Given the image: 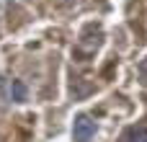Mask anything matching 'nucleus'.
Listing matches in <instances>:
<instances>
[{
  "instance_id": "nucleus-1",
  "label": "nucleus",
  "mask_w": 147,
  "mask_h": 142,
  "mask_svg": "<svg viewBox=\"0 0 147 142\" xmlns=\"http://www.w3.org/2000/svg\"><path fill=\"white\" fill-rule=\"evenodd\" d=\"M72 137H75V142H93V137H96V122H93L88 114L75 116Z\"/></svg>"
},
{
  "instance_id": "nucleus-4",
  "label": "nucleus",
  "mask_w": 147,
  "mask_h": 142,
  "mask_svg": "<svg viewBox=\"0 0 147 142\" xmlns=\"http://www.w3.org/2000/svg\"><path fill=\"white\" fill-rule=\"evenodd\" d=\"M140 75L147 80V60H142V62H140Z\"/></svg>"
},
{
  "instance_id": "nucleus-3",
  "label": "nucleus",
  "mask_w": 147,
  "mask_h": 142,
  "mask_svg": "<svg viewBox=\"0 0 147 142\" xmlns=\"http://www.w3.org/2000/svg\"><path fill=\"white\" fill-rule=\"evenodd\" d=\"M124 142H147V129H145V127L129 129V132L124 135Z\"/></svg>"
},
{
  "instance_id": "nucleus-2",
  "label": "nucleus",
  "mask_w": 147,
  "mask_h": 142,
  "mask_svg": "<svg viewBox=\"0 0 147 142\" xmlns=\"http://www.w3.org/2000/svg\"><path fill=\"white\" fill-rule=\"evenodd\" d=\"M10 96H13V101L23 103V101L28 98V88H26L21 80H13V85H10Z\"/></svg>"
}]
</instances>
